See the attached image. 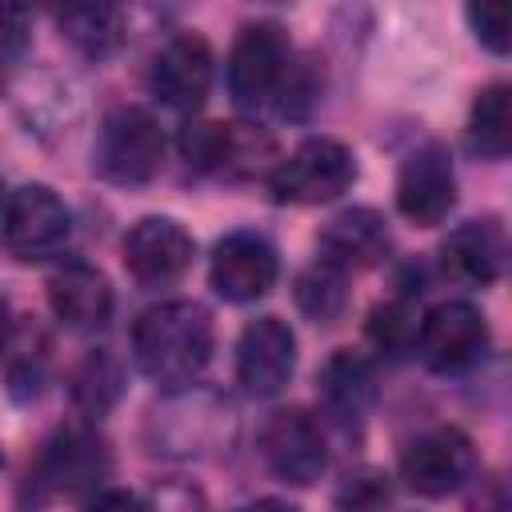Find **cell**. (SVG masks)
Instances as JSON below:
<instances>
[{
  "label": "cell",
  "mask_w": 512,
  "mask_h": 512,
  "mask_svg": "<svg viewBox=\"0 0 512 512\" xmlns=\"http://www.w3.org/2000/svg\"><path fill=\"white\" fill-rule=\"evenodd\" d=\"M212 340V316L196 300H164L140 312L132 328V352L140 372L168 392L192 384L208 368Z\"/></svg>",
  "instance_id": "cell-1"
},
{
  "label": "cell",
  "mask_w": 512,
  "mask_h": 512,
  "mask_svg": "<svg viewBox=\"0 0 512 512\" xmlns=\"http://www.w3.org/2000/svg\"><path fill=\"white\" fill-rule=\"evenodd\" d=\"M288 72H292V48H288L284 28L272 24V20L244 24L240 36H236V44H232V56H228V92H232V104L240 112L268 108L284 92Z\"/></svg>",
  "instance_id": "cell-2"
},
{
  "label": "cell",
  "mask_w": 512,
  "mask_h": 512,
  "mask_svg": "<svg viewBox=\"0 0 512 512\" xmlns=\"http://www.w3.org/2000/svg\"><path fill=\"white\" fill-rule=\"evenodd\" d=\"M164 164V132L140 104L112 108L96 140V172L112 184H148Z\"/></svg>",
  "instance_id": "cell-3"
},
{
  "label": "cell",
  "mask_w": 512,
  "mask_h": 512,
  "mask_svg": "<svg viewBox=\"0 0 512 512\" xmlns=\"http://www.w3.org/2000/svg\"><path fill=\"white\" fill-rule=\"evenodd\" d=\"M352 180H356L352 152L332 136H312L276 164L268 188L280 204H328L340 192H348Z\"/></svg>",
  "instance_id": "cell-4"
},
{
  "label": "cell",
  "mask_w": 512,
  "mask_h": 512,
  "mask_svg": "<svg viewBox=\"0 0 512 512\" xmlns=\"http://www.w3.org/2000/svg\"><path fill=\"white\" fill-rule=\"evenodd\" d=\"M0 236L8 252L24 264L56 256L72 236V212L48 184H24L4 204Z\"/></svg>",
  "instance_id": "cell-5"
},
{
  "label": "cell",
  "mask_w": 512,
  "mask_h": 512,
  "mask_svg": "<svg viewBox=\"0 0 512 512\" xmlns=\"http://www.w3.org/2000/svg\"><path fill=\"white\" fill-rule=\"evenodd\" d=\"M260 456L284 484L308 488L328 464L324 432L304 408H276L260 428Z\"/></svg>",
  "instance_id": "cell-6"
},
{
  "label": "cell",
  "mask_w": 512,
  "mask_h": 512,
  "mask_svg": "<svg viewBox=\"0 0 512 512\" xmlns=\"http://www.w3.org/2000/svg\"><path fill=\"white\" fill-rule=\"evenodd\" d=\"M476 452L460 428H432L416 436L400 456V480L416 496H448L472 476Z\"/></svg>",
  "instance_id": "cell-7"
},
{
  "label": "cell",
  "mask_w": 512,
  "mask_h": 512,
  "mask_svg": "<svg viewBox=\"0 0 512 512\" xmlns=\"http://www.w3.org/2000/svg\"><path fill=\"white\" fill-rule=\"evenodd\" d=\"M416 344H420V356L432 372H460L484 352L488 320L468 300H444L420 316Z\"/></svg>",
  "instance_id": "cell-8"
},
{
  "label": "cell",
  "mask_w": 512,
  "mask_h": 512,
  "mask_svg": "<svg viewBox=\"0 0 512 512\" xmlns=\"http://www.w3.org/2000/svg\"><path fill=\"white\" fill-rule=\"evenodd\" d=\"M456 204V172H452V156L444 144L428 140L420 144L396 176V208L404 220L432 228L440 224Z\"/></svg>",
  "instance_id": "cell-9"
},
{
  "label": "cell",
  "mask_w": 512,
  "mask_h": 512,
  "mask_svg": "<svg viewBox=\"0 0 512 512\" xmlns=\"http://www.w3.org/2000/svg\"><path fill=\"white\" fill-rule=\"evenodd\" d=\"M120 252H124V268L136 284L164 288V284L184 276V268L192 264L196 244L172 216H144L128 228Z\"/></svg>",
  "instance_id": "cell-10"
},
{
  "label": "cell",
  "mask_w": 512,
  "mask_h": 512,
  "mask_svg": "<svg viewBox=\"0 0 512 512\" xmlns=\"http://www.w3.org/2000/svg\"><path fill=\"white\" fill-rule=\"evenodd\" d=\"M276 272H280L276 248L256 232L224 236L212 252V264H208V280H212L216 296H224L228 304L260 300L276 284Z\"/></svg>",
  "instance_id": "cell-11"
},
{
  "label": "cell",
  "mask_w": 512,
  "mask_h": 512,
  "mask_svg": "<svg viewBox=\"0 0 512 512\" xmlns=\"http://www.w3.org/2000/svg\"><path fill=\"white\" fill-rule=\"evenodd\" d=\"M108 472H112L108 440L88 424L60 428L40 456V480L64 496L92 492L100 480H108Z\"/></svg>",
  "instance_id": "cell-12"
},
{
  "label": "cell",
  "mask_w": 512,
  "mask_h": 512,
  "mask_svg": "<svg viewBox=\"0 0 512 512\" xmlns=\"http://www.w3.org/2000/svg\"><path fill=\"white\" fill-rule=\"evenodd\" d=\"M296 368V336L288 320L280 316H260L240 332L236 344V376L244 392L252 396H276Z\"/></svg>",
  "instance_id": "cell-13"
},
{
  "label": "cell",
  "mask_w": 512,
  "mask_h": 512,
  "mask_svg": "<svg viewBox=\"0 0 512 512\" xmlns=\"http://www.w3.org/2000/svg\"><path fill=\"white\" fill-rule=\"evenodd\" d=\"M212 88V48L196 32L172 36L152 64V92L176 112H196Z\"/></svg>",
  "instance_id": "cell-14"
},
{
  "label": "cell",
  "mask_w": 512,
  "mask_h": 512,
  "mask_svg": "<svg viewBox=\"0 0 512 512\" xmlns=\"http://www.w3.org/2000/svg\"><path fill=\"white\" fill-rule=\"evenodd\" d=\"M48 304L56 320H64L76 332H96L112 316V288L108 276L84 260H64L48 276Z\"/></svg>",
  "instance_id": "cell-15"
},
{
  "label": "cell",
  "mask_w": 512,
  "mask_h": 512,
  "mask_svg": "<svg viewBox=\"0 0 512 512\" xmlns=\"http://www.w3.org/2000/svg\"><path fill=\"white\" fill-rule=\"evenodd\" d=\"M388 248H392L388 224L372 208H344L320 232V260L340 268V272L372 268L388 256Z\"/></svg>",
  "instance_id": "cell-16"
},
{
  "label": "cell",
  "mask_w": 512,
  "mask_h": 512,
  "mask_svg": "<svg viewBox=\"0 0 512 512\" xmlns=\"http://www.w3.org/2000/svg\"><path fill=\"white\" fill-rule=\"evenodd\" d=\"M440 264L456 284L484 288L504 268V232L496 220H468L440 244Z\"/></svg>",
  "instance_id": "cell-17"
},
{
  "label": "cell",
  "mask_w": 512,
  "mask_h": 512,
  "mask_svg": "<svg viewBox=\"0 0 512 512\" xmlns=\"http://www.w3.org/2000/svg\"><path fill=\"white\" fill-rule=\"evenodd\" d=\"M316 384H320L324 408H328L336 420H344V424H348V420H360L364 408H368V400H372V392H376L372 364H368L360 352H352V348L332 352V356L324 360Z\"/></svg>",
  "instance_id": "cell-18"
},
{
  "label": "cell",
  "mask_w": 512,
  "mask_h": 512,
  "mask_svg": "<svg viewBox=\"0 0 512 512\" xmlns=\"http://www.w3.org/2000/svg\"><path fill=\"white\" fill-rule=\"evenodd\" d=\"M468 144L484 160H504L512 148V88L504 80L488 84L468 116Z\"/></svg>",
  "instance_id": "cell-19"
},
{
  "label": "cell",
  "mask_w": 512,
  "mask_h": 512,
  "mask_svg": "<svg viewBox=\"0 0 512 512\" xmlns=\"http://www.w3.org/2000/svg\"><path fill=\"white\" fill-rule=\"evenodd\" d=\"M56 20L68 44H76L84 56H108L124 36V16L112 4H72Z\"/></svg>",
  "instance_id": "cell-20"
},
{
  "label": "cell",
  "mask_w": 512,
  "mask_h": 512,
  "mask_svg": "<svg viewBox=\"0 0 512 512\" xmlns=\"http://www.w3.org/2000/svg\"><path fill=\"white\" fill-rule=\"evenodd\" d=\"M120 396V364L108 352H88L72 376V400L84 416H104Z\"/></svg>",
  "instance_id": "cell-21"
},
{
  "label": "cell",
  "mask_w": 512,
  "mask_h": 512,
  "mask_svg": "<svg viewBox=\"0 0 512 512\" xmlns=\"http://www.w3.org/2000/svg\"><path fill=\"white\" fill-rule=\"evenodd\" d=\"M344 272L340 268H332V264H316V268H308L300 280H296V304H300V312L304 316H312L316 324L324 320H332V316H340V308H344Z\"/></svg>",
  "instance_id": "cell-22"
},
{
  "label": "cell",
  "mask_w": 512,
  "mask_h": 512,
  "mask_svg": "<svg viewBox=\"0 0 512 512\" xmlns=\"http://www.w3.org/2000/svg\"><path fill=\"white\" fill-rule=\"evenodd\" d=\"M416 332H420V312H416L412 300H388V304L372 308V316H368V336L384 352L412 348L416 344Z\"/></svg>",
  "instance_id": "cell-23"
},
{
  "label": "cell",
  "mask_w": 512,
  "mask_h": 512,
  "mask_svg": "<svg viewBox=\"0 0 512 512\" xmlns=\"http://www.w3.org/2000/svg\"><path fill=\"white\" fill-rule=\"evenodd\" d=\"M180 152L196 168H224L236 156V132L228 124H188L180 132Z\"/></svg>",
  "instance_id": "cell-24"
},
{
  "label": "cell",
  "mask_w": 512,
  "mask_h": 512,
  "mask_svg": "<svg viewBox=\"0 0 512 512\" xmlns=\"http://www.w3.org/2000/svg\"><path fill=\"white\" fill-rule=\"evenodd\" d=\"M336 504H340L344 512H376L380 504H388V480H384L380 472L364 468V472L348 476V484L340 488Z\"/></svg>",
  "instance_id": "cell-25"
},
{
  "label": "cell",
  "mask_w": 512,
  "mask_h": 512,
  "mask_svg": "<svg viewBox=\"0 0 512 512\" xmlns=\"http://www.w3.org/2000/svg\"><path fill=\"white\" fill-rule=\"evenodd\" d=\"M468 24H472L476 40L488 52H496V56L508 52V24H512V16H508L504 4H472L468 8Z\"/></svg>",
  "instance_id": "cell-26"
},
{
  "label": "cell",
  "mask_w": 512,
  "mask_h": 512,
  "mask_svg": "<svg viewBox=\"0 0 512 512\" xmlns=\"http://www.w3.org/2000/svg\"><path fill=\"white\" fill-rule=\"evenodd\" d=\"M24 32H28V12L16 8V4H0V76H4V68L20 56Z\"/></svg>",
  "instance_id": "cell-27"
},
{
  "label": "cell",
  "mask_w": 512,
  "mask_h": 512,
  "mask_svg": "<svg viewBox=\"0 0 512 512\" xmlns=\"http://www.w3.org/2000/svg\"><path fill=\"white\" fill-rule=\"evenodd\" d=\"M88 512H144V504L124 488H108L88 504Z\"/></svg>",
  "instance_id": "cell-28"
},
{
  "label": "cell",
  "mask_w": 512,
  "mask_h": 512,
  "mask_svg": "<svg viewBox=\"0 0 512 512\" xmlns=\"http://www.w3.org/2000/svg\"><path fill=\"white\" fill-rule=\"evenodd\" d=\"M236 512H300V508H296V504H288V500L264 496V500H252V504H244V508H236Z\"/></svg>",
  "instance_id": "cell-29"
},
{
  "label": "cell",
  "mask_w": 512,
  "mask_h": 512,
  "mask_svg": "<svg viewBox=\"0 0 512 512\" xmlns=\"http://www.w3.org/2000/svg\"><path fill=\"white\" fill-rule=\"evenodd\" d=\"M8 336H12V308H8V296L0 292V352L8 348Z\"/></svg>",
  "instance_id": "cell-30"
},
{
  "label": "cell",
  "mask_w": 512,
  "mask_h": 512,
  "mask_svg": "<svg viewBox=\"0 0 512 512\" xmlns=\"http://www.w3.org/2000/svg\"><path fill=\"white\" fill-rule=\"evenodd\" d=\"M480 512H508V500H504V492L496 488V492H492V500H480Z\"/></svg>",
  "instance_id": "cell-31"
},
{
  "label": "cell",
  "mask_w": 512,
  "mask_h": 512,
  "mask_svg": "<svg viewBox=\"0 0 512 512\" xmlns=\"http://www.w3.org/2000/svg\"><path fill=\"white\" fill-rule=\"evenodd\" d=\"M0 224H4V212H0Z\"/></svg>",
  "instance_id": "cell-32"
}]
</instances>
